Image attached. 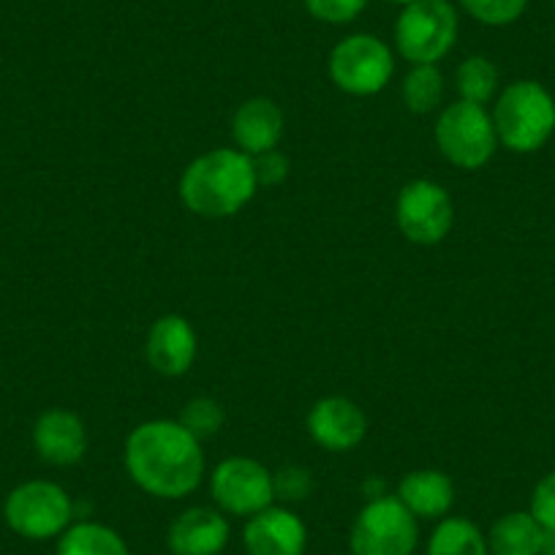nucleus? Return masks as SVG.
Masks as SVG:
<instances>
[{
    "label": "nucleus",
    "mask_w": 555,
    "mask_h": 555,
    "mask_svg": "<svg viewBox=\"0 0 555 555\" xmlns=\"http://www.w3.org/2000/svg\"><path fill=\"white\" fill-rule=\"evenodd\" d=\"M289 156L286 153H281L275 147V151H267V153H259V156H254V175H256V183L259 185H281L286 178H289Z\"/></svg>",
    "instance_id": "obj_27"
},
{
    "label": "nucleus",
    "mask_w": 555,
    "mask_h": 555,
    "mask_svg": "<svg viewBox=\"0 0 555 555\" xmlns=\"http://www.w3.org/2000/svg\"><path fill=\"white\" fill-rule=\"evenodd\" d=\"M7 526L30 542L57 539L74 522V501L50 479H28L7 495Z\"/></svg>",
    "instance_id": "obj_6"
},
{
    "label": "nucleus",
    "mask_w": 555,
    "mask_h": 555,
    "mask_svg": "<svg viewBox=\"0 0 555 555\" xmlns=\"http://www.w3.org/2000/svg\"><path fill=\"white\" fill-rule=\"evenodd\" d=\"M232 137L237 151H243L250 158L275 151L281 137H284V112L267 95H254V99L243 101L234 112Z\"/></svg>",
    "instance_id": "obj_16"
},
{
    "label": "nucleus",
    "mask_w": 555,
    "mask_h": 555,
    "mask_svg": "<svg viewBox=\"0 0 555 555\" xmlns=\"http://www.w3.org/2000/svg\"><path fill=\"white\" fill-rule=\"evenodd\" d=\"M389 3H400V7H409V3H414V0H389Z\"/></svg>",
    "instance_id": "obj_30"
},
{
    "label": "nucleus",
    "mask_w": 555,
    "mask_h": 555,
    "mask_svg": "<svg viewBox=\"0 0 555 555\" xmlns=\"http://www.w3.org/2000/svg\"><path fill=\"white\" fill-rule=\"evenodd\" d=\"M436 147L441 156L457 169H482L490 164L499 147L493 115L488 106L472 104V101H455L444 106L434 128Z\"/></svg>",
    "instance_id": "obj_5"
},
{
    "label": "nucleus",
    "mask_w": 555,
    "mask_h": 555,
    "mask_svg": "<svg viewBox=\"0 0 555 555\" xmlns=\"http://www.w3.org/2000/svg\"><path fill=\"white\" fill-rule=\"evenodd\" d=\"M457 12L450 0H414L395 23V47L411 66H439L457 41Z\"/></svg>",
    "instance_id": "obj_4"
},
{
    "label": "nucleus",
    "mask_w": 555,
    "mask_h": 555,
    "mask_svg": "<svg viewBox=\"0 0 555 555\" xmlns=\"http://www.w3.org/2000/svg\"><path fill=\"white\" fill-rule=\"evenodd\" d=\"M428 555H490L488 537L468 517H441L428 539Z\"/></svg>",
    "instance_id": "obj_20"
},
{
    "label": "nucleus",
    "mask_w": 555,
    "mask_h": 555,
    "mask_svg": "<svg viewBox=\"0 0 555 555\" xmlns=\"http://www.w3.org/2000/svg\"><path fill=\"white\" fill-rule=\"evenodd\" d=\"M395 221L409 243H441L455 223V205H452L450 191L434 180H411L398 194Z\"/></svg>",
    "instance_id": "obj_10"
},
{
    "label": "nucleus",
    "mask_w": 555,
    "mask_h": 555,
    "mask_svg": "<svg viewBox=\"0 0 555 555\" xmlns=\"http://www.w3.org/2000/svg\"><path fill=\"white\" fill-rule=\"evenodd\" d=\"M254 158L218 147L194 158L180 178V202L199 218H232L256 196Z\"/></svg>",
    "instance_id": "obj_2"
},
{
    "label": "nucleus",
    "mask_w": 555,
    "mask_h": 555,
    "mask_svg": "<svg viewBox=\"0 0 555 555\" xmlns=\"http://www.w3.org/2000/svg\"><path fill=\"white\" fill-rule=\"evenodd\" d=\"M210 495L227 517H254L275 504L272 472L254 457L234 455L218 463L210 474Z\"/></svg>",
    "instance_id": "obj_9"
},
{
    "label": "nucleus",
    "mask_w": 555,
    "mask_h": 555,
    "mask_svg": "<svg viewBox=\"0 0 555 555\" xmlns=\"http://www.w3.org/2000/svg\"><path fill=\"white\" fill-rule=\"evenodd\" d=\"M395 495L416 520H441L455 504V485L439 468H416L400 479Z\"/></svg>",
    "instance_id": "obj_17"
},
{
    "label": "nucleus",
    "mask_w": 555,
    "mask_h": 555,
    "mask_svg": "<svg viewBox=\"0 0 555 555\" xmlns=\"http://www.w3.org/2000/svg\"><path fill=\"white\" fill-rule=\"evenodd\" d=\"M367 0H306L313 20L327 25H346L365 12Z\"/></svg>",
    "instance_id": "obj_26"
},
{
    "label": "nucleus",
    "mask_w": 555,
    "mask_h": 555,
    "mask_svg": "<svg viewBox=\"0 0 555 555\" xmlns=\"http://www.w3.org/2000/svg\"><path fill=\"white\" fill-rule=\"evenodd\" d=\"M539 555H555V528H542V550Z\"/></svg>",
    "instance_id": "obj_29"
},
{
    "label": "nucleus",
    "mask_w": 555,
    "mask_h": 555,
    "mask_svg": "<svg viewBox=\"0 0 555 555\" xmlns=\"http://www.w3.org/2000/svg\"><path fill=\"white\" fill-rule=\"evenodd\" d=\"M55 555H131V550L115 528L95 520H79L57 537Z\"/></svg>",
    "instance_id": "obj_19"
},
{
    "label": "nucleus",
    "mask_w": 555,
    "mask_h": 555,
    "mask_svg": "<svg viewBox=\"0 0 555 555\" xmlns=\"http://www.w3.org/2000/svg\"><path fill=\"white\" fill-rule=\"evenodd\" d=\"M553 7H555V0H553Z\"/></svg>",
    "instance_id": "obj_31"
},
{
    "label": "nucleus",
    "mask_w": 555,
    "mask_h": 555,
    "mask_svg": "<svg viewBox=\"0 0 555 555\" xmlns=\"http://www.w3.org/2000/svg\"><path fill=\"white\" fill-rule=\"evenodd\" d=\"M490 115L499 145L522 156L542 151L555 133V99L542 82L533 79L506 85Z\"/></svg>",
    "instance_id": "obj_3"
},
{
    "label": "nucleus",
    "mask_w": 555,
    "mask_h": 555,
    "mask_svg": "<svg viewBox=\"0 0 555 555\" xmlns=\"http://www.w3.org/2000/svg\"><path fill=\"white\" fill-rule=\"evenodd\" d=\"M395 74V55L378 36H346L330 52V79L344 93L367 99L382 93Z\"/></svg>",
    "instance_id": "obj_8"
},
{
    "label": "nucleus",
    "mask_w": 555,
    "mask_h": 555,
    "mask_svg": "<svg viewBox=\"0 0 555 555\" xmlns=\"http://www.w3.org/2000/svg\"><path fill=\"white\" fill-rule=\"evenodd\" d=\"M232 539V526L221 509L191 506L172 520L167 547L172 555H221Z\"/></svg>",
    "instance_id": "obj_15"
},
{
    "label": "nucleus",
    "mask_w": 555,
    "mask_h": 555,
    "mask_svg": "<svg viewBox=\"0 0 555 555\" xmlns=\"http://www.w3.org/2000/svg\"><path fill=\"white\" fill-rule=\"evenodd\" d=\"M455 85L457 93H461V101H472V104L485 106L499 93V68L485 55H472L457 66Z\"/></svg>",
    "instance_id": "obj_22"
},
{
    "label": "nucleus",
    "mask_w": 555,
    "mask_h": 555,
    "mask_svg": "<svg viewBox=\"0 0 555 555\" xmlns=\"http://www.w3.org/2000/svg\"><path fill=\"white\" fill-rule=\"evenodd\" d=\"M178 423L183 425L191 436L205 441L221 434L223 423H227V411H223V405L218 403L216 398H194L183 405Z\"/></svg>",
    "instance_id": "obj_23"
},
{
    "label": "nucleus",
    "mask_w": 555,
    "mask_h": 555,
    "mask_svg": "<svg viewBox=\"0 0 555 555\" xmlns=\"http://www.w3.org/2000/svg\"><path fill=\"white\" fill-rule=\"evenodd\" d=\"M461 7L477 23L490 25V28H504V25L517 23L522 17L528 0H461Z\"/></svg>",
    "instance_id": "obj_24"
},
{
    "label": "nucleus",
    "mask_w": 555,
    "mask_h": 555,
    "mask_svg": "<svg viewBox=\"0 0 555 555\" xmlns=\"http://www.w3.org/2000/svg\"><path fill=\"white\" fill-rule=\"evenodd\" d=\"M196 330L180 313H164L153 322L145 340L147 365L167 378L185 376L196 362Z\"/></svg>",
    "instance_id": "obj_14"
},
{
    "label": "nucleus",
    "mask_w": 555,
    "mask_h": 555,
    "mask_svg": "<svg viewBox=\"0 0 555 555\" xmlns=\"http://www.w3.org/2000/svg\"><path fill=\"white\" fill-rule=\"evenodd\" d=\"M243 547L248 555H306L308 528L289 506H267L248 517L243 528Z\"/></svg>",
    "instance_id": "obj_12"
},
{
    "label": "nucleus",
    "mask_w": 555,
    "mask_h": 555,
    "mask_svg": "<svg viewBox=\"0 0 555 555\" xmlns=\"http://www.w3.org/2000/svg\"><path fill=\"white\" fill-rule=\"evenodd\" d=\"M272 488H275V499L284 504H300L313 493V477L306 466L297 463H286L278 472H272Z\"/></svg>",
    "instance_id": "obj_25"
},
{
    "label": "nucleus",
    "mask_w": 555,
    "mask_h": 555,
    "mask_svg": "<svg viewBox=\"0 0 555 555\" xmlns=\"http://www.w3.org/2000/svg\"><path fill=\"white\" fill-rule=\"evenodd\" d=\"M542 528H555V472L544 474L531 493V506H528Z\"/></svg>",
    "instance_id": "obj_28"
},
{
    "label": "nucleus",
    "mask_w": 555,
    "mask_h": 555,
    "mask_svg": "<svg viewBox=\"0 0 555 555\" xmlns=\"http://www.w3.org/2000/svg\"><path fill=\"white\" fill-rule=\"evenodd\" d=\"M308 434L322 450L351 452L365 441L367 416L351 398L330 395L308 411Z\"/></svg>",
    "instance_id": "obj_11"
},
{
    "label": "nucleus",
    "mask_w": 555,
    "mask_h": 555,
    "mask_svg": "<svg viewBox=\"0 0 555 555\" xmlns=\"http://www.w3.org/2000/svg\"><path fill=\"white\" fill-rule=\"evenodd\" d=\"M485 537L490 555H539L542 550V526L531 512H506Z\"/></svg>",
    "instance_id": "obj_18"
},
{
    "label": "nucleus",
    "mask_w": 555,
    "mask_h": 555,
    "mask_svg": "<svg viewBox=\"0 0 555 555\" xmlns=\"http://www.w3.org/2000/svg\"><path fill=\"white\" fill-rule=\"evenodd\" d=\"M444 74L439 72V66H411L400 85L405 109L414 115H430L439 109L444 101Z\"/></svg>",
    "instance_id": "obj_21"
},
{
    "label": "nucleus",
    "mask_w": 555,
    "mask_h": 555,
    "mask_svg": "<svg viewBox=\"0 0 555 555\" xmlns=\"http://www.w3.org/2000/svg\"><path fill=\"white\" fill-rule=\"evenodd\" d=\"M420 520L400 504L398 495L365 501L349 533L351 555H414Z\"/></svg>",
    "instance_id": "obj_7"
},
{
    "label": "nucleus",
    "mask_w": 555,
    "mask_h": 555,
    "mask_svg": "<svg viewBox=\"0 0 555 555\" xmlns=\"http://www.w3.org/2000/svg\"><path fill=\"white\" fill-rule=\"evenodd\" d=\"M30 439H34L36 455L57 468L77 466L88 452V428L82 416L68 409L41 411Z\"/></svg>",
    "instance_id": "obj_13"
},
{
    "label": "nucleus",
    "mask_w": 555,
    "mask_h": 555,
    "mask_svg": "<svg viewBox=\"0 0 555 555\" xmlns=\"http://www.w3.org/2000/svg\"><path fill=\"white\" fill-rule=\"evenodd\" d=\"M128 477L153 499L180 501L194 493L205 479L202 441L178 420H147L126 439Z\"/></svg>",
    "instance_id": "obj_1"
}]
</instances>
